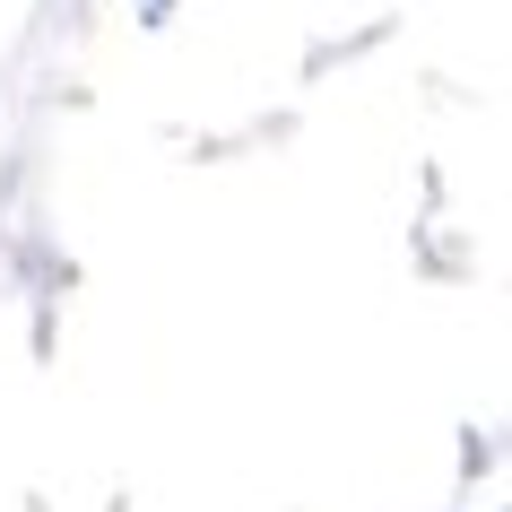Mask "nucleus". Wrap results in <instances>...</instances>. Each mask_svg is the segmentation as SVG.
Instances as JSON below:
<instances>
[]
</instances>
